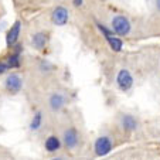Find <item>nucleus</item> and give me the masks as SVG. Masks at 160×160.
I'll use <instances>...</instances> for the list:
<instances>
[{"label": "nucleus", "instance_id": "f257e3e1", "mask_svg": "<svg viewBox=\"0 0 160 160\" xmlns=\"http://www.w3.org/2000/svg\"><path fill=\"white\" fill-rule=\"evenodd\" d=\"M112 148H113V142H112V139L109 136H99V138L95 140L94 150H95V154L99 157L106 156V154L112 150Z\"/></svg>", "mask_w": 160, "mask_h": 160}, {"label": "nucleus", "instance_id": "f03ea898", "mask_svg": "<svg viewBox=\"0 0 160 160\" xmlns=\"http://www.w3.org/2000/svg\"><path fill=\"white\" fill-rule=\"evenodd\" d=\"M112 28L116 34L119 36H126L130 31V23L125 16H116L113 20H112Z\"/></svg>", "mask_w": 160, "mask_h": 160}, {"label": "nucleus", "instance_id": "7ed1b4c3", "mask_svg": "<svg viewBox=\"0 0 160 160\" xmlns=\"http://www.w3.org/2000/svg\"><path fill=\"white\" fill-rule=\"evenodd\" d=\"M62 140H64V145H65L67 149H75L78 146V140H79V136H78V132L77 129L74 128H70V129H67L64 132V136H62Z\"/></svg>", "mask_w": 160, "mask_h": 160}, {"label": "nucleus", "instance_id": "20e7f679", "mask_svg": "<svg viewBox=\"0 0 160 160\" xmlns=\"http://www.w3.org/2000/svg\"><path fill=\"white\" fill-rule=\"evenodd\" d=\"M4 87H6V89L9 91V92L16 94V92H18V91L21 89V87H23V79H21V77L17 75V74H10L6 78V81H4Z\"/></svg>", "mask_w": 160, "mask_h": 160}, {"label": "nucleus", "instance_id": "39448f33", "mask_svg": "<svg viewBox=\"0 0 160 160\" xmlns=\"http://www.w3.org/2000/svg\"><path fill=\"white\" fill-rule=\"evenodd\" d=\"M68 16L70 14H68V10H67L65 7L58 6V7H55L54 12H52L51 20L55 26H64V24H67V21H68Z\"/></svg>", "mask_w": 160, "mask_h": 160}, {"label": "nucleus", "instance_id": "423d86ee", "mask_svg": "<svg viewBox=\"0 0 160 160\" xmlns=\"http://www.w3.org/2000/svg\"><path fill=\"white\" fill-rule=\"evenodd\" d=\"M116 81H118V85L122 91H128V89H130L133 85V77L128 70H121L118 74Z\"/></svg>", "mask_w": 160, "mask_h": 160}, {"label": "nucleus", "instance_id": "0eeeda50", "mask_svg": "<svg viewBox=\"0 0 160 160\" xmlns=\"http://www.w3.org/2000/svg\"><path fill=\"white\" fill-rule=\"evenodd\" d=\"M20 31H21V23L20 21H16L14 24L12 26V28L9 30L6 36V44L7 47H13V45L17 42L18 36H20Z\"/></svg>", "mask_w": 160, "mask_h": 160}, {"label": "nucleus", "instance_id": "6e6552de", "mask_svg": "<svg viewBox=\"0 0 160 160\" xmlns=\"http://www.w3.org/2000/svg\"><path fill=\"white\" fill-rule=\"evenodd\" d=\"M48 103H50V108H51L52 111L58 112L64 108V105H65V97H64L62 94H52L51 97H50Z\"/></svg>", "mask_w": 160, "mask_h": 160}, {"label": "nucleus", "instance_id": "1a4fd4ad", "mask_svg": "<svg viewBox=\"0 0 160 160\" xmlns=\"http://www.w3.org/2000/svg\"><path fill=\"white\" fill-rule=\"evenodd\" d=\"M121 125L126 132H133V130L138 129V119L132 115H123L122 116Z\"/></svg>", "mask_w": 160, "mask_h": 160}, {"label": "nucleus", "instance_id": "9d476101", "mask_svg": "<svg viewBox=\"0 0 160 160\" xmlns=\"http://www.w3.org/2000/svg\"><path fill=\"white\" fill-rule=\"evenodd\" d=\"M47 41H48V37H47V34L41 33V31L36 33L33 36V38H31V44H33V47L36 50H42L45 45H47Z\"/></svg>", "mask_w": 160, "mask_h": 160}, {"label": "nucleus", "instance_id": "9b49d317", "mask_svg": "<svg viewBox=\"0 0 160 160\" xmlns=\"http://www.w3.org/2000/svg\"><path fill=\"white\" fill-rule=\"evenodd\" d=\"M44 148H45L47 152L54 153V152H57L58 149L61 148V140L58 139L57 136H48L44 142Z\"/></svg>", "mask_w": 160, "mask_h": 160}, {"label": "nucleus", "instance_id": "f8f14e48", "mask_svg": "<svg viewBox=\"0 0 160 160\" xmlns=\"http://www.w3.org/2000/svg\"><path fill=\"white\" fill-rule=\"evenodd\" d=\"M18 51H20V47H17V50L13 52V55H10V58L6 62L7 68H18L20 67V54H18Z\"/></svg>", "mask_w": 160, "mask_h": 160}, {"label": "nucleus", "instance_id": "ddd939ff", "mask_svg": "<svg viewBox=\"0 0 160 160\" xmlns=\"http://www.w3.org/2000/svg\"><path fill=\"white\" fill-rule=\"evenodd\" d=\"M106 38H108L109 45H111V48L113 50V51H121V50H122V45H123V42H122L121 38H118V37H113V36H106Z\"/></svg>", "mask_w": 160, "mask_h": 160}, {"label": "nucleus", "instance_id": "4468645a", "mask_svg": "<svg viewBox=\"0 0 160 160\" xmlns=\"http://www.w3.org/2000/svg\"><path fill=\"white\" fill-rule=\"evenodd\" d=\"M41 123H42V113L38 111V112H36V115H34L33 119H31L30 129L31 130H38L40 126H41Z\"/></svg>", "mask_w": 160, "mask_h": 160}, {"label": "nucleus", "instance_id": "2eb2a0df", "mask_svg": "<svg viewBox=\"0 0 160 160\" xmlns=\"http://www.w3.org/2000/svg\"><path fill=\"white\" fill-rule=\"evenodd\" d=\"M6 70H7V65H6V62H0V74H3Z\"/></svg>", "mask_w": 160, "mask_h": 160}, {"label": "nucleus", "instance_id": "dca6fc26", "mask_svg": "<svg viewBox=\"0 0 160 160\" xmlns=\"http://www.w3.org/2000/svg\"><path fill=\"white\" fill-rule=\"evenodd\" d=\"M74 4H75V6H81V4H82V0H74Z\"/></svg>", "mask_w": 160, "mask_h": 160}, {"label": "nucleus", "instance_id": "f3484780", "mask_svg": "<svg viewBox=\"0 0 160 160\" xmlns=\"http://www.w3.org/2000/svg\"><path fill=\"white\" fill-rule=\"evenodd\" d=\"M156 9L160 12V0H156Z\"/></svg>", "mask_w": 160, "mask_h": 160}, {"label": "nucleus", "instance_id": "a211bd4d", "mask_svg": "<svg viewBox=\"0 0 160 160\" xmlns=\"http://www.w3.org/2000/svg\"><path fill=\"white\" fill-rule=\"evenodd\" d=\"M51 160H65L64 157H54V159H51Z\"/></svg>", "mask_w": 160, "mask_h": 160}]
</instances>
